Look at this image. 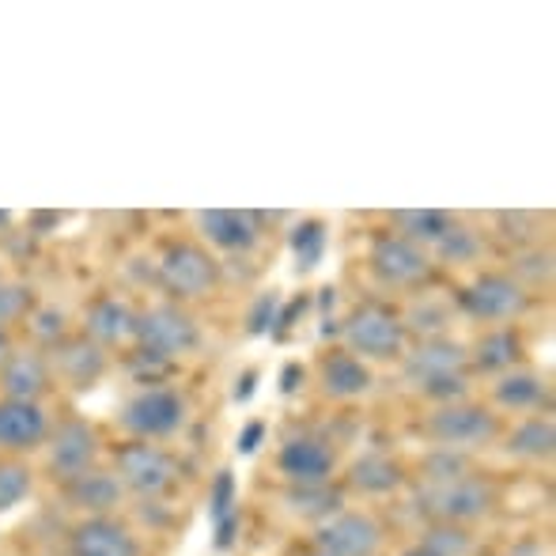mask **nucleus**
Listing matches in <instances>:
<instances>
[{"label": "nucleus", "mask_w": 556, "mask_h": 556, "mask_svg": "<svg viewBox=\"0 0 556 556\" xmlns=\"http://www.w3.org/2000/svg\"><path fill=\"white\" fill-rule=\"evenodd\" d=\"M186 417V405L175 390H144L137 394L129 405L122 409V425L125 432H132L137 440H160V435H170Z\"/></svg>", "instance_id": "obj_9"}, {"label": "nucleus", "mask_w": 556, "mask_h": 556, "mask_svg": "<svg viewBox=\"0 0 556 556\" xmlns=\"http://www.w3.org/2000/svg\"><path fill=\"white\" fill-rule=\"evenodd\" d=\"M277 307H280V295L277 292H269V295H262V300L254 303V311H250V318H247V330L250 333H269L273 326H277Z\"/></svg>", "instance_id": "obj_34"}, {"label": "nucleus", "mask_w": 556, "mask_h": 556, "mask_svg": "<svg viewBox=\"0 0 556 556\" xmlns=\"http://www.w3.org/2000/svg\"><path fill=\"white\" fill-rule=\"evenodd\" d=\"M285 500H288V507H292V511L311 515V519H330V515L341 511L344 492L333 489L330 481H323V484H292Z\"/></svg>", "instance_id": "obj_27"}, {"label": "nucleus", "mask_w": 556, "mask_h": 556, "mask_svg": "<svg viewBox=\"0 0 556 556\" xmlns=\"http://www.w3.org/2000/svg\"><path fill=\"white\" fill-rule=\"evenodd\" d=\"M522 356V341L515 330H492L477 341L473 349V364L477 371H511Z\"/></svg>", "instance_id": "obj_24"}, {"label": "nucleus", "mask_w": 556, "mask_h": 556, "mask_svg": "<svg viewBox=\"0 0 556 556\" xmlns=\"http://www.w3.org/2000/svg\"><path fill=\"white\" fill-rule=\"evenodd\" d=\"M326 242H330V235H326V224L323 220H303V224H295V231H292L295 269H300V273L318 269V262L326 257Z\"/></svg>", "instance_id": "obj_29"}, {"label": "nucleus", "mask_w": 556, "mask_h": 556, "mask_svg": "<svg viewBox=\"0 0 556 556\" xmlns=\"http://www.w3.org/2000/svg\"><path fill=\"white\" fill-rule=\"evenodd\" d=\"M8 352H12V337H8V330H0V364L8 359Z\"/></svg>", "instance_id": "obj_40"}, {"label": "nucleus", "mask_w": 556, "mask_h": 556, "mask_svg": "<svg viewBox=\"0 0 556 556\" xmlns=\"http://www.w3.org/2000/svg\"><path fill=\"white\" fill-rule=\"evenodd\" d=\"M466 364L469 352L458 341H451V337H425L409 352V359H405V379L420 390L425 382L443 379V375H466Z\"/></svg>", "instance_id": "obj_15"}, {"label": "nucleus", "mask_w": 556, "mask_h": 556, "mask_svg": "<svg viewBox=\"0 0 556 556\" xmlns=\"http://www.w3.org/2000/svg\"><path fill=\"white\" fill-rule=\"evenodd\" d=\"M27 311H30V292H27V288L0 280V330H4L8 323H15L20 315H27Z\"/></svg>", "instance_id": "obj_32"}, {"label": "nucleus", "mask_w": 556, "mask_h": 556, "mask_svg": "<svg viewBox=\"0 0 556 556\" xmlns=\"http://www.w3.org/2000/svg\"><path fill=\"white\" fill-rule=\"evenodd\" d=\"M99 440L84 420H65L58 432L50 435V473L53 481L68 484L73 477L88 473L96 466Z\"/></svg>", "instance_id": "obj_12"}, {"label": "nucleus", "mask_w": 556, "mask_h": 556, "mask_svg": "<svg viewBox=\"0 0 556 556\" xmlns=\"http://www.w3.org/2000/svg\"><path fill=\"white\" fill-rule=\"evenodd\" d=\"M160 285L178 300H198L216 285V262L193 242H175L160 257Z\"/></svg>", "instance_id": "obj_6"}, {"label": "nucleus", "mask_w": 556, "mask_h": 556, "mask_svg": "<svg viewBox=\"0 0 556 556\" xmlns=\"http://www.w3.org/2000/svg\"><path fill=\"white\" fill-rule=\"evenodd\" d=\"M496 402L507 409H538L549 402V390L534 371H504L496 382Z\"/></svg>", "instance_id": "obj_25"}, {"label": "nucleus", "mask_w": 556, "mask_h": 556, "mask_svg": "<svg viewBox=\"0 0 556 556\" xmlns=\"http://www.w3.org/2000/svg\"><path fill=\"white\" fill-rule=\"evenodd\" d=\"M318 382H323V390L330 397L349 402V397L367 394L375 379H371V367L352 356V352H330V356H323V364H318Z\"/></svg>", "instance_id": "obj_20"}, {"label": "nucleus", "mask_w": 556, "mask_h": 556, "mask_svg": "<svg viewBox=\"0 0 556 556\" xmlns=\"http://www.w3.org/2000/svg\"><path fill=\"white\" fill-rule=\"evenodd\" d=\"M371 269L382 285H394V288H413L420 280H428L432 273V257L425 254L420 247H413L409 239L402 235H379L371 242Z\"/></svg>", "instance_id": "obj_8"}, {"label": "nucleus", "mask_w": 556, "mask_h": 556, "mask_svg": "<svg viewBox=\"0 0 556 556\" xmlns=\"http://www.w3.org/2000/svg\"><path fill=\"white\" fill-rule=\"evenodd\" d=\"M344 344L356 359L405 356V323L382 303H364L344 323Z\"/></svg>", "instance_id": "obj_2"}, {"label": "nucleus", "mask_w": 556, "mask_h": 556, "mask_svg": "<svg viewBox=\"0 0 556 556\" xmlns=\"http://www.w3.org/2000/svg\"><path fill=\"white\" fill-rule=\"evenodd\" d=\"M46 435H50V420H46L42 405L0 397V446L30 451V446L46 443Z\"/></svg>", "instance_id": "obj_16"}, {"label": "nucleus", "mask_w": 556, "mask_h": 556, "mask_svg": "<svg viewBox=\"0 0 556 556\" xmlns=\"http://www.w3.org/2000/svg\"><path fill=\"white\" fill-rule=\"evenodd\" d=\"M50 359L42 352L27 349V352H8V359L0 364V394L8 402H42L50 394Z\"/></svg>", "instance_id": "obj_13"}, {"label": "nucleus", "mask_w": 556, "mask_h": 556, "mask_svg": "<svg viewBox=\"0 0 556 556\" xmlns=\"http://www.w3.org/2000/svg\"><path fill=\"white\" fill-rule=\"evenodd\" d=\"M496 492H492L489 481L473 473H462L451 477V481H428L420 489V504H425L428 515H435L440 522H469V519H481L484 511L492 507Z\"/></svg>", "instance_id": "obj_4"}, {"label": "nucleus", "mask_w": 556, "mask_h": 556, "mask_svg": "<svg viewBox=\"0 0 556 556\" xmlns=\"http://www.w3.org/2000/svg\"><path fill=\"white\" fill-rule=\"evenodd\" d=\"M458 303L469 318H481V323H511V318L527 315L530 295L515 277H504V273H481L473 285L462 288Z\"/></svg>", "instance_id": "obj_5"}, {"label": "nucleus", "mask_w": 556, "mask_h": 556, "mask_svg": "<svg viewBox=\"0 0 556 556\" xmlns=\"http://www.w3.org/2000/svg\"><path fill=\"white\" fill-rule=\"evenodd\" d=\"M50 367L76 390H88L103 379L106 371V352L103 344H96L91 337H61L50 344Z\"/></svg>", "instance_id": "obj_11"}, {"label": "nucleus", "mask_w": 556, "mask_h": 556, "mask_svg": "<svg viewBox=\"0 0 556 556\" xmlns=\"http://www.w3.org/2000/svg\"><path fill=\"white\" fill-rule=\"evenodd\" d=\"M201 231L213 247L220 250H250L262 239V220L257 213H235V208H213L198 216Z\"/></svg>", "instance_id": "obj_19"}, {"label": "nucleus", "mask_w": 556, "mask_h": 556, "mask_svg": "<svg viewBox=\"0 0 556 556\" xmlns=\"http://www.w3.org/2000/svg\"><path fill=\"white\" fill-rule=\"evenodd\" d=\"M208 515L216 527V545L227 549L235 542V527H239V489H235L231 469H220L213 481V496H208Z\"/></svg>", "instance_id": "obj_23"}, {"label": "nucleus", "mask_w": 556, "mask_h": 556, "mask_svg": "<svg viewBox=\"0 0 556 556\" xmlns=\"http://www.w3.org/2000/svg\"><path fill=\"white\" fill-rule=\"evenodd\" d=\"M65 492L76 507H84V511L106 515L111 507H117V500H122V481H117L111 469L91 466L88 473L73 477V481L65 484Z\"/></svg>", "instance_id": "obj_22"}, {"label": "nucleus", "mask_w": 556, "mask_h": 556, "mask_svg": "<svg viewBox=\"0 0 556 556\" xmlns=\"http://www.w3.org/2000/svg\"><path fill=\"white\" fill-rule=\"evenodd\" d=\"M428 432L443 446H484L500 435V420H496V413H489L484 405L454 402L428 417Z\"/></svg>", "instance_id": "obj_7"}, {"label": "nucleus", "mask_w": 556, "mask_h": 556, "mask_svg": "<svg viewBox=\"0 0 556 556\" xmlns=\"http://www.w3.org/2000/svg\"><path fill=\"white\" fill-rule=\"evenodd\" d=\"M68 553L73 556H140L137 538L129 527H122L111 515H91V519L76 522L68 534Z\"/></svg>", "instance_id": "obj_14"}, {"label": "nucleus", "mask_w": 556, "mask_h": 556, "mask_svg": "<svg viewBox=\"0 0 556 556\" xmlns=\"http://www.w3.org/2000/svg\"><path fill=\"white\" fill-rule=\"evenodd\" d=\"M420 545H425V549L432 553V556H462V553L469 549V538L462 534L458 527H451V522H443V527L428 530V538H425V542H420Z\"/></svg>", "instance_id": "obj_31"}, {"label": "nucleus", "mask_w": 556, "mask_h": 556, "mask_svg": "<svg viewBox=\"0 0 556 556\" xmlns=\"http://www.w3.org/2000/svg\"><path fill=\"white\" fill-rule=\"evenodd\" d=\"M0 280H4V277H0Z\"/></svg>", "instance_id": "obj_43"}, {"label": "nucleus", "mask_w": 556, "mask_h": 556, "mask_svg": "<svg viewBox=\"0 0 556 556\" xmlns=\"http://www.w3.org/2000/svg\"><path fill=\"white\" fill-rule=\"evenodd\" d=\"M178 462L175 454H167L163 446L137 440L114 451V477L122 481V489L137 492V496H163L178 484Z\"/></svg>", "instance_id": "obj_1"}, {"label": "nucleus", "mask_w": 556, "mask_h": 556, "mask_svg": "<svg viewBox=\"0 0 556 556\" xmlns=\"http://www.w3.org/2000/svg\"><path fill=\"white\" fill-rule=\"evenodd\" d=\"M30 496V469L20 462H0V515Z\"/></svg>", "instance_id": "obj_30"}, {"label": "nucleus", "mask_w": 556, "mask_h": 556, "mask_svg": "<svg viewBox=\"0 0 556 556\" xmlns=\"http://www.w3.org/2000/svg\"><path fill=\"white\" fill-rule=\"evenodd\" d=\"M132 341H137V349L148 352V356H160L175 364L178 356L198 349L201 330L182 307L160 303V307H148L137 315V337H132Z\"/></svg>", "instance_id": "obj_3"}, {"label": "nucleus", "mask_w": 556, "mask_h": 556, "mask_svg": "<svg viewBox=\"0 0 556 556\" xmlns=\"http://www.w3.org/2000/svg\"><path fill=\"white\" fill-rule=\"evenodd\" d=\"M318 556H375L382 545V530L371 515H349L337 511L323 519L315 534Z\"/></svg>", "instance_id": "obj_10"}, {"label": "nucleus", "mask_w": 556, "mask_h": 556, "mask_svg": "<svg viewBox=\"0 0 556 556\" xmlns=\"http://www.w3.org/2000/svg\"><path fill=\"white\" fill-rule=\"evenodd\" d=\"M507 451L519 458H549L556 451V428L549 417H534L527 425H519L507 440Z\"/></svg>", "instance_id": "obj_28"}, {"label": "nucleus", "mask_w": 556, "mask_h": 556, "mask_svg": "<svg viewBox=\"0 0 556 556\" xmlns=\"http://www.w3.org/2000/svg\"><path fill=\"white\" fill-rule=\"evenodd\" d=\"M349 481H352V489L371 492V496H382V492H394L397 484L405 481V473H402V466H397V462L382 458V454H371V458L352 462Z\"/></svg>", "instance_id": "obj_26"}, {"label": "nucleus", "mask_w": 556, "mask_h": 556, "mask_svg": "<svg viewBox=\"0 0 556 556\" xmlns=\"http://www.w3.org/2000/svg\"><path fill=\"white\" fill-rule=\"evenodd\" d=\"M394 227L402 239H409L413 247H440L446 235L458 227V216L446 208H402L394 213Z\"/></svg>", "instance_id": "obj_21"}, {"label": "nucleus", "mask_w": 556, "mask_h": 556, "mask_svg": "<svg viewBox=\"0 0 556 556\" xmlns=\"http://www.w3.org/2000/svg\"><path fill=\"white\" fill-rule=\"evenodd\" d=\"M8 220H12V216H8V213H0V227H4Z\"/></svg>", "instance_id": "obj_42"}, {"label": "nucleus", "mask_w": 556, "mask_h": 556, "mask_svg": "<svg viewBox=\"0 0 556 556\" xmlns=\"http://www.w3.org/2000/svg\"><path fill=\"white\" fill-rule=\"evenodd\" d=\"M30 330L42 337L46 344L61 341V337H65V315H61V311H50V307L35 311V323H30Z\"/></svg>", "instance_id": "obj_35"}, {"label": "nucleus", "mask_w": 556, "mask_h": 556, "mask_svg": "<svg viewBox=\"0 0 556 556\" xmlns=\"http://www.w3.org/2000/svg\"><path fill=\"white\" fill-rule=\"evenodd\" d=\"M303 382V367L300 364H288L280 371V394H295V387Z\"/></svg>", "instance_id": "obj_39"}, {"label": "nucleus", "mask_w": 556, "mask_h": 556, "mask_svg": "<svg viewBox=\"0 0 556 556\" xmlns=\"http://www.w3.org/2000/svg\"><path fill=\"white\" fill-rule=\"evenodd\" d=\"M257 390V371H242L239 382H235V402H250Z\"/></svg>", "instance_id": "obj_38"}, {"label": "nucleus", "mask_w": 556, "mask_h": 556, "mask_svg": "<svg viewBox=\"0 0 556 556\" xmlns=\"http://www.w3.org/2000/svg\"><path fill=\"white\" fill-rule=\"evenodd\" d=\"M277 466L292 484H323V481H330L337 458L330 446L318 440H292V443H285Z\"/></svg>", "instance_id": "obj_17"}, {"label": "nucleus", "mask_w": 556, "mask_h": 556, "mask_svg": "<svg viewBox=\"0 0 556 556\" xmlns=\"http://www.w3.org/2000/svg\"><path fill=\"white\" fill-rule=\"evenodd\" d=\"M262 440H265V425H262V420H250V425L242 428V435H239V443H235V446H239V454H254Z\"/></svg>", "instance_id": "obj_37"}, {"label": "nucleus", "mask_w": 556, "mask_h": 556, "mask_svg": "<svg viewBox=\"0 0 556 556\" xmlns=\"http://www.w3.org/2000/svg\"><path fill=\"white\" fill-rule=\"evenodd\" d=\"M469 473L466 462L451 458V454H435V458H428V481H451V477H462Z\"/></svg>", "instance_id": "obj_36"}, {"label": "nucleus", "mask_w": 556, "mask_h": 556, "mask_svg": "<svg viewBox=\"0 0 556 556\" xmlns=\"http://www.w3.org/2000/svg\"><path fill=\"white\" fill-rule=\"evenodd\" d=\"M405 556H432V553H428L425 545H417V549H409V553H405Z\"/></svg>", "instance_id": "obj_41"}, {"label": "nucleus", "mask_w": 556, "mask_h": 556, "mask_svg": "<svg viewBox=\"0 0 556 556\" xmlns=\"http://www.w3.org/2000/svg\"><path fill=\"white\" fill-rule=\"evenodd\" d=\"M84 337H91L96 344H125L137 337V311L129 303L114 300V295H103L88 307L84 315Z\"/></svg>", "instance_id": "obj_18"}, {"label": "nucleus", "mask_w": 556, "mask_h": 556, "mask_svg": "<svg viewBox=\"0 0 556 556\" xmlns=\"http://www.w3.org/2000/svg\"><path fill=\"white\" fill-rule=\"evenodd\" d=\"M435 250H440L446 262H469V257L477 254V239H473V231H466V227L458 224Z\"/></svg>", "instance_id": "obj_33"}]
</instances>
